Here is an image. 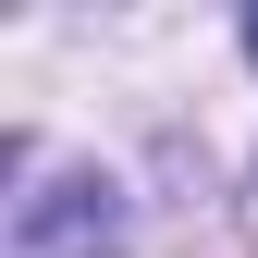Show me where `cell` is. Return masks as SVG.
<instances>
[{
	"label": "cell",
	"instance_id": "obj_1",
	"mask_svg": "<svg viewBox=\"0 0 258 258\" xmlns=\"http://www.w3.org/2000/svg\"><path fill=\"white\" fill-rule=\"evenodd\" d=\"M13 234L37 246V258H74V246H111V234H123V209H111V184H99V172H61L49 197H25V209H13Z\"/></svg>",
	"mask_w": 258,
	"mask_h": 258
},
{
	"label": "cell",
	"instance_id": "obj_2",
	"mask_svg": "<svg viewBox=\"0 0 258 258\" xmlns=\"http://www.w3.org/2000/svg\"><path fill=\"white\" fill-rule=\"evenodd\" d=\"M246 49H258V13H246Z\"/></svg>",
	"mask_w": 258,
	"mask_h": 258
}]
</instances>
